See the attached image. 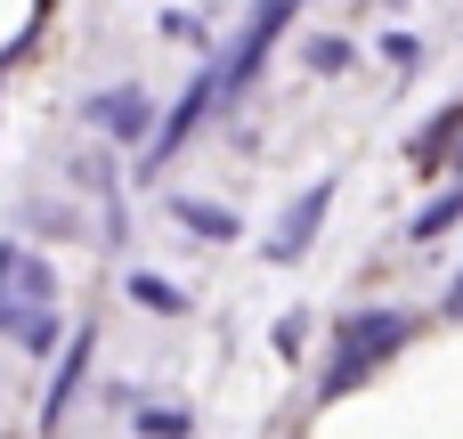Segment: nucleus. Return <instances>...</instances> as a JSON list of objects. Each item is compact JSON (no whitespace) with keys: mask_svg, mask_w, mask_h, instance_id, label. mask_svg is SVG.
Returning <instances> with one entry per match:
<instances>
[{"mask_svg":"<svg viewBox=\"0 0 463 439\" xmlns=\"http://www.w3.org/2000/svg\"><path fill=\"white\" fill-rule=\"evenodd\" d=\"M0 334L33 358L57 350L65 318H57V269L33 253V244H0Z\"/></svg>","mask_w":463,"mask_h":439,"instance_id":"nucleus-1","label":"nucleus"},{"mask_svg":"<svg viewBox=\"0 0 463 439\" xmlns=\"http://www.w3.org/2000/svg\"><path fill=\"white\" fill-rule=\"evenodd\" d=\"M415 334V318L407 310H358V318H342L334 326V358H326V375H317V399H342V391H358L399 342Z\"/></svg>","mask_w":463,"mask_h":439,"instance_id":"nucleus-2","label":"nucleus"},{"mask_svg":"<svg viewBox=\"0 0 463 439\" xmlns=\"http://www.w3.org/2000/svg\"><path fill=\"white\" fill-rule=\"evenodd\" d=\"M334 187H342V179H317V187H301V196L285 204V220L269 228V261H277V269H293V261L317 244V228H326V212H334Z\"/></svg>","mask_w":463,"mask_h":439,"instance_id":"nucleus-3","label":"nucleus"},{"mask_svg":"<svg viewBox=\"0 0 463 439\" xmlns=\"http://www.w3.org/2000/svg\"><path fill=\"white\" fill-rule=\"evenodd\" d=\"M81 122L106 130V138H122V147H138L146 122H155V98H146L138 81H114V90H90V98H81Z\"/></svg>","mask_w":463,"mask_h":439,"instance_id":"nucleus-4","label":"nucleus"},{"mask_svg":"<svg viewBox=\"0 0 463 439\" xmlns=\"http://www.w3.org/2000/svg\"><path fill=\"white\" fill-rule=\"evenodd\" d=\"M293 24V0H260L252 8V24L236 33V49H228V65H220V90H244L260 65H269V49H277V33Z\"/></svg>","mask_w":463,"mask_h":439,"instance_id":"nucleus-5","label":"nucleus"},{"mask_svg":"<svg viewBox=\"0 0 463 439\" xmlns=\"http://www.w3.org/2000/svg\"><path fill=\"white\" fill-rule=\"evenodd\" d=\"M212 98H220V65H203V73H195V90H187V98L171 106V122L146 138V163H171V147H179V138H187V130L212 114Z\"/></svg>","mask_w":463,"mask_h":439,"instance_id":"nucleus-6","label":"nucleus"},{"mask_svg":"<svg viewBox=\"0 0 463 439\" xmlns=\"http://www.w3.org/2000/svg\"><path fill=\"white\" fill-rule=\"evenodd\" d=\"M81 375H90V326L65 342V367H57V383H49V399H41V432H57V424H65V407H73Z\"/></svg>","mask_w":463,"mask_h":439,"instance_id":"nucleus-7","label":"nucleus"},{"mask_svg":"<svg viewBox=\"0 0 463 439\" xmlns=\"http://www.w3.org/2000/svg\"><path fill=\"white\" fill-rule=\"evenodd\" d=\"M171 220L195 228V236H212V244H236V228H244L228 204H203V196H171Z\"/></svg>","mask_w":463,"mask_h":439,"instance_id":"nucleus-8","label":"nucleus"},{"mask_svg":"<svg viewBox=\"0 0 463 439\" xmlns=\"http://www.w3.org/2000/svg\"><path fill=\"white\" fill-rule=\"evenodd\" d=\"M456 220H463V187H456V196H439V204H423V212H415V236L431 244V236H448Z\"/></svg>","mask_w":463,"mask_h":439,"instance_id":"nucleus-9","label":"nucleus"},{"mask_svg":"<svg viewBox=\"0 0 463 439\" xmlns=\"http://www.w3.org/2000/svg\"><path fill=\"white\" fill-rule=\"evenodd\" d=\"M301 57H309V73H350V41H342V33H317Z\"/></svg>","mask_w":463,"mask_h":439,"instance_id":"nucleus-10","label":"nucleus"},{"mask_svg":"<svg viewBox=\"0 0 463 439\" xmlns=\"http://www.w3.org/2000/svg\"><path fill=\"white\" fill-rule=\"evenodd\" d=\"M130 293H138L146 310H171V318H187V301H179V293H171L163 277H130Z\"/></svg>","mask_w":463,"mask_h":439,"instance_id":"nucleus-11","label":"nucleus"},{"mask_svg":"<svg viewBox=\"0 0 463 439\" xmlns=\"http://www.w3.org/2000/svg\"><path fill=\"white\" fill-rule=\"evenodd\" d=\"M383 57H391L399 73H415V65H423V41H415V33H383Z\"/></svg>","mask_w":463,"mask_h":439,"instance_id":"nucleus-12","label":"nucleus"},{"mask_svg":"<svg viewBox=\"0 0 463 439\" xmlns=\"http://www.w3.org/2000/svg\"><path fill=\"white\" fill-rule=\"evenodd\" d=\"M138 432H146V439H187V415H163V407H138Z\"/></svg>","mask_w":463,"mask_h":439,"instance_id":"nucleus-13","label":"nucleus"},{"mask_svg":"<svg viewBox=\"0 0 463 439\" xmlns=\"http://www.w3.org/2000/svg\"><path fill=\"white\" fill-rule=\"evenodd\" d=\"M163 33H179V41H187V49H212V33H203V24H195V16H187V8H163Z\"/></svg>","mask_w":463,"mask_h":439,"instance_id":"nucleus-14","label":"nucleus"},{"mask_svg":"<svg viewBox=\"0 0 463 439\" xmlns=\"http://www.w3.org/2000/svg\"><path fill=\"white\" fill-rule=\"evenodd\" d=\"M73 179H81V187H98V196H106V179H114V171H106V155H73Z\"/></svg>","mask_w":463,"mask_h":439,"instance_id":"nucleus-15","label":"nucleus"},{"mask_svg":"<svg viewBox=\"0 0 463 439\" xmlns=\"http://www.w3.org/2000/svg\"><path fill=\"white\" fill-rule=\"evenodd\" d=\"M448 318H463V277H456V285H448Z\"/></svg>","mask_w":463,"mask_h":439,"instance_id":"nucleus-16","label":"nucleus"},{"mask_svg":"<svg viewBox=\"0 0 463 439\" xmlns=\"http://www.w3.org/2000/svg\"><path fill=\"white\" fill-rule=\"evenodd\" d=\"M456 163H463V138H456Z\"/></svg>","mask_w":463,"mask_h":439,"instance_id":"nucleus-17","label":"nucleus"},{"mask_svg":"<svg viewBox=\"0 0 463 439\" xmlns=\"http://www.w3.org/2000/svg\"><path fill=\"white\" fill-rule=\"evenodd\" d=\"M0 73H8V57H0Z\"/></svg>","mask_w":463,"mask_h":439,"instance_id":"nucleus-18","label":"nucleus"}]
</instances>
